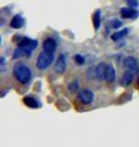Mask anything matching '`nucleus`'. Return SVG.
Returning <instances> with one entry per match:
<instances>
[{
	"mask_svg": "<svg viewBox=\"0 0 139 147\" xmlns=\"http://www.w3.org/2000/svg\"><path fill=\"white\" fill-rule=\"evenodd\" d=\"M12 75L20 84L23 85L29 84V81L32 80V70L28 66H26L25 64H17V65L13 66Z\"/></svg>",
	"mask_w": 139,
	"mask_h": 147,
	"instance_id": "obj_1",
	"label": "nucleus"
},
{
	"mask_svg": "<svg viewBox=\"0 0 139 147\" xmlns=\"http://www.w3.org/2000/svg\"><path fill=\"white\" fill-rule=\"evenodd\" d=\"M53 61H54V53H48L43 50V53H40L39 57L37 58L35 65L39 70H45V69H48L51 65Z\"/></svg>",
	"mask_w": 139,
	"mask_h": 147,
	"instance_id": "obj_2",
	"label": "nucleus"
},
{
	"mask_svg": "<svg viewBox=\"0 0 139 147\" xmlns=\"http://www.w3.org/2000/svg\"><path fill=\"white\" fill-rule=\"evenodd\" d=\"M78 98L83 103V104H92L93 99H94V93H93L92 90H82L80 92V94H78Z\"/></svg>",
	"mask_w": 139,
	"mask_h": 147,
	"instance_id": "obj_3",
	"label": "nucleus"
},
{
	"mask_svg": "<svg viewBox=\"0 0 139 147\" xmlns=\"http://www.w3.org/2000/svg\"><path fill=\"white\" fill-rule=\"evenodd\" d=\"M66 67H67V61H66V55L61 54L60 57L57 58L56 64L54 66V70L56 74H63L66 71Z\"/></svg>",
	"mask_w": 139,
	"mask_h": 147,
	"instance_id": "obj_4",
	"label": "nucleus"
},
{
	"mask_svg": "<svg viewBox=\"0 0 139 147\" xmlns=\"http://www.w3.org/2000/svg\"><path fill=\"white\" fill-rule=\"evenodd\" d=\"M17 44L20 45V47H26V48H29L32 50H34L37 48V45H38V42L34 40V39L28 38V37H20Z\"/></svg>",
	"mask_w": 139,
	"mask_h": 147,
	"instance_id": "obj_5",
	"label": "nucleus"
},
{
	"mask_svg": "<svg viewBox=\"0 0 139 147\" xmlns=\"http://www.w3.org/2000/svg\"><path fill=\"white\" fill-rule=\"evenodd\" d=\"M106 69H108V64H105V63H99L98 66L94 69V77H95V79H98V80H104V81H105Z\"/></svg>",
	"mask_w": 139,
	"mask_h": 147,
	"instance_id": "obj_6",
	"label": "nucleus"
},
{
	"mask_svg": "<svg viewBox=\"0 0 139 147\" xmlns=\"http://www.w3.org/2000/svg\"><path fill=\"white\" fill-rule=\"evenodd\" d=\"M33 50L29 49V48H26V47H18L15 49L13 52V59H18V58H22V57H31Z\"/></svg>",
	"mask_w": 139,
	"mask_h": 147,
	"instance_id": "obj_7",
	"label": "nucleus"
},
{
	"mask_svg": "<svg viewBox=\"0 0 139 147\" xmlns=\"http://www.w3.org/2000/svg\"><path fill=\"white\" fill-rule=\"evenodd\" d=\"M124 66L127 67V70H131V71H138L139 69V63L136 58L133 57H127L124 59Z\"/></svg>",
	"mask_w": 139,
	"mask_h": 147,
	"instance_id": "obj_8",
	"label": "nucleus"
},
{
	"mask_svg": "<svg viewBox=\"0 0 139 147\" xmlns=\"http://www.w3.org/2000/svg\"><path fill=\"white\" fill-rule=\"evenodd\" d=\"M120 13L123 18H136L138 17V11L134 10V7H122L120 10Z\"/></svg>",
	"mask_w": 139,
	"mask_h": 147,
	"instance_id": "obj_9",
	"label": "nucleus"
},
{
	"mask_svg": "<svg viewBox=\"0 0 139 147\" xmlns=\"http://www.w3.org/2000/svg\"><path fill=\"white\" fill-rule=\"evenodd\" d=\"M57 45H56V42L55 39L53 38H46L43 43V50L44 52H48V53H54L56 50Z\"/></svg>",
	"mask_w": 139,
	"mask_h": 147,
	"instance_id": "obj_10",
	"label": "nucleus"
},
{
	"mask_svg": "<svg viewBox=\"0 0 139 147\" xmlns=\"http://www.w3.org/2000/svg\"><path fill=\"white\" fill-rule=\"evenodd\" d=\"M23 103H25L27 107H29V108H40L41 107V104L38 99H35L34 97H32V96H26L25 98H23Z\"/></svg>",
	"mask_w": 139,
	"mask_h": 147,
	"instance_id": "obj_11",
	"label": "nucleus"
},
{
	"mask_svg": "<svg viewBox=\"0 0 139 147\" xmlns=\"http://www.w3.org/2000/svg\"><path fill=\"white\" fill-rule=\"evenodd\" d=\"M23 25H25V20H23V17L21 15H15L12 17L11 22H10V26L12 27V28H15V30L21 28Z\"/></svg>",
	"mask_w": 139,
	"mask_h": 147,
	"instance_id": "obj_12",
	"label": "nucleus"
},
{
	"mask_svg": "<svg viewBox=\"0 0 139 147\" xmlns=\"http://www.w3.org/2000/svg\"><path fill=\"white\" fill-rule=\"evenodd\" d=\"M116 77V71L112 65H108V69H106V75H105V81L106 82H114Z\"/></svg>",
	"mask_w": 139,
	"mask_h": 147,
	"instance_id": "obj_13",
	"label": "nucleus"
},
{
	"mask_svg": "<svg viewBox=\"0 0 139 147\" xmlns=\"http://www.w3.org/2000/svg\"><path fill=\"white\" fill-rule=\"evenodd\" d=\"M132 81H133V74H132L131 70H128V71H126L122 75V77H121V84H122V86L126 87L128 85H131Z\"/></svg>",
	"mask_w": 139,
	"mask_h": 147,
	"instance_id": "obj_14",
	"label": "nucleus"
},
{
	"mask_svg": "<svg viewBox=\"0 0 139 147\" xmlns=\"http://www.w3.org/2000/svg\"><path fill=\"white\" fill-rule=\"evenodd\" d=\"M128 32H129L128 28H124L122 31H118V32H116V33H114L112 36H111V39L115 40V42H116V40H120L121 38H123V37H126Z\"/></svg>",
	"mask_w": 139,
	"mask_h": 147,
	"instance_id": "obj_15",
	"label": "nucleus"
},
{
	"mask_svg": "<svg viewBox=\"0 0 139 147\" xmlns=\"http://www.w3.org/2000/svg\"><path fill=\"white\" fill-rule=\"evenodd\" d=\"M100 10H96L94 12V15H93V25H94V30H99V27H100Z\"/></svg>",
	"mask_w": 139,
	"mask_h": 147,
	"instance_id": "obj_16",
	"label": "nucleus"
},
{
	"mask_svg": "<svg viewBox=\"0 0 139 147\" xmlns=\"http://www.w3.org/2000/svg\"><path fill=\"white\" fill-rule=\"evenodd\" d=\"M78 88H80V82L78 81H73L72 84H70V86H68V90L71 92H77Z\"/></svg>",
	"mask_w": 139,
	"mask_h": 147,
	"instance_id": "obj_17",
	"label": "nucleus"
},
{
	"mask_svg": "<svg viewBox=\"0 0 139 147\" xmlns=\"http://www.w3.org/2000/svg\"><path fill=\"white\" fill-rule=\"evenodd\" d=\"M75 61L78 64V65H83L84 61H86V59H84V57H83L82 54H76L75 55Z\"/></svg>",
	"mask_w": 139,
	"mask_h": 147,
	"instance_id": "obj_18",
	"label": "nucleus"
},
{
	"mask_svg": "<svg viewBox=\"0 0 139 147\" xmlns=\"http://www.w3.org/2000/svg\"><path fill=\"white\" fill-rule=\"evenodd\" d=\"M114 27V28H121L122 27V22L120 20H112V25H111Z\"/></svg>",
	"mask_w": 139,
	"mask_h": 147,
	"instance_id": "obj_19",
	"label": "nucleus"
},
{
	"mask_svg": "<svg viewBox=\"0 0 139 147\" xmlns=\"http://www.w3.org/2000/svg\"><path fill=\"white\" fill-rule=\"evenodd\" d=\"M128 3V5H131V7H138V0H126Z\"/></svg>",
	"mask_w": 139,
	"mask_h": 147,
	"instance_id": "obj_20",
	"label": "nucleus"
},
{
	"mask_svg": "<svg viewBox=\"0 0 139 147\" xmlns=\"http://www.w3.org/2000/svg\"><path fill=\"white\" fill-rule=\"evenodd\" d=\"M138 84H139V80H138Z\"/></svg>",
	"mask_w": 139,
	"mask_h": 147,
	"instance_id": "obj_21",
	"label": "nucleus"
}]
</instances>
